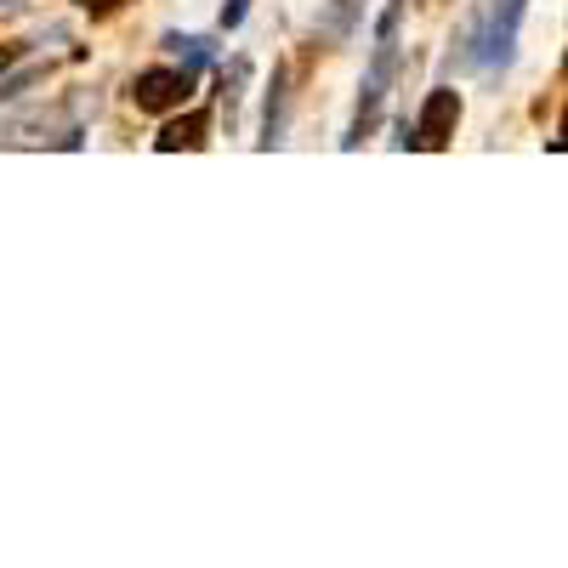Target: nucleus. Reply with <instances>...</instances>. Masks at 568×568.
<instances>
[{
  "label": "nucleus",
  "mask_w": 568,
  "mask_h": 568,
  "mask_svg": "<svg viewBox=\"0 0 568 568\" xmlns=\"http://www.w3.org/2000/svg\"><path fill=\"white\" fill-rule=\"evenodd\" d=\"M393 29H398V0H387L382 23H375V40H393Z\"/></svg>",
  "instance_id": "obj_10"
},
{
  "label": "nucleus",
  "mask_w": 568,
  "mask_h": 568,
  "mask_svg": "<svg viewBox=\"0 0 568 568\" xmlns=\"http://www.w3.org/2000/svg\"><path fill=\"white\" fill-rule=\"evenodd\" d=\"M187 98H194V69H142L131 80V103L149 109V114H165Z\"/></svg>",
  "instance_id": "obj_2"
},
{
  "label": "nucleus",
  "mask_w": 568,
  "mask_h": 568,
  "mask_svg": "<svg viewBox=\"0 0 568 568\" xmlns=\"http://www.w3.org/2000/svg\"><path fill=\"white\" fill-rule=\"evenodd\" d=\"M455 125H460V98H455L449 85H438L433 98H426V109H420V120H415L409 131H415V142L438 149V142H449V136H455Z\"/></svg>",
  "instance_id": "obj_4"
},
{
  "label": "nucleus",
  "mask_w": 568,
  "mask_h": 568,
  "mask_svg": "<svg viewBox=\"0 0 568 568\" xmlns=\"http://www.w3.org/2000/svg\"><path fill=\"white\" fill-rule=\"evenodd\" d=\"M284 136V69H273V98H267V120H262V149Z\"/></svg>",
  "instance_id": "obj_7"
},
{
  "label": "nucleus",
  "mask_w": 568,
  "mask_h": 568,
  "mask_svg": "<svg viewBox=\"0 0 568 568\" xmlns=\"http://www.w3.org/2000/svg\"><path fill=\"white\" fill-rule=\"evenodd\" d=\"M200 142H205V114H187V120L165 125L160 149H165V154H176V149H200Z\"/></svg>",
  "instance_id": "obj_6"
},
{
  "label": "nucleus",
  "mask_w": 568,
  "mask_h": 568,
  "mask_svg": "<svg viewBox=\"0 0 568 568\" xmlns=\"http://www.w3.org/2000/svg\"><path fill=\"white\" fill-rule=\"evenodd\" d=\"M165 45H171V52L182 58V69H194V74L211 63V40H200V34H171Z\"/></svg>",
  "instance_id": "obj_8"
},
{
  "label": "nucleus",
  "mask_w": 568,
  "mask_h": 568,
  "mask_svg": "<svg viewBox=\"0 0 568 568\" xmlns=\"http://www.w3.org/2000/svg\"><path fill=\"white\" fill-rule=\"evenodd\" d=\"M245 12H251V0H227V7H222V29H240Z\"/></svg>",
  "instance_id": "obj_9"
},
{
  "label": "nucleus",
  "mask_w": 568,
  "mask_h": 568,
  "mask_svg": "<svg viewBox=\"0 0 568 568\" xmlns=\"http://www.w3.org/2000/svg\"><path fill=\"white\" fill-rule=\"evenodd\" d=\"M393 74H398V52H393V40H382L375 45V63H369V74H364V91H358V120H353V136H347V149L353 142H364V131L382 120V103H387V85H393Z\"/></svg>",
  "instance_id": "obj_3"
},
{
  "label": "nucleus",
  "mask_w": 568,
  "mask_h": 568,
  "mask_svg": "<svg viewBox=\"0 0 568 568\" xmlns=\"http://www.w3.org/2000/svg\"><path fill=\"white\" fill-rule=\"evenodd\" d=\"M353 23H358V0H329V12L313 18L318 40H329V45H342V40L353 34Z\"/></svg>",
  "instance_id": "obj_5"
},
{
  "label": "nucleus",
  "mask_w": 568,
  "mask_h": 568,
  "mask_svg": "<svg viewBox=\"0 0 568 568\" xmlns=\"http://www.w3.org/2000/svg\"><path fill=\"white\" fill-rule=\"evenodd\" d=\"M524 12H529V0H495L489 23H478V63H484V69H506V63H511Z\"/></svg>",
  "instance_id": "obj_1"
}]
</instances>
